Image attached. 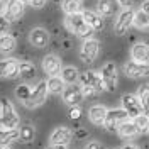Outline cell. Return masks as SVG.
I'll use <instances>...</instances> for the list:
<instances>
[{
  "instance_id": "obj_41",
  "label": "cell",
  "mask_w": 149,
  "mask_h": 149,
  "mask_svg": "<svg viewBox=\"0 0 149 149\" xmlns=\"http://www.w3.org/2000/svg\"><path fill=\"white\" fill-rule=\"evenodd\" d=\"M142 10H144V12H148V14H149V0H146V2L142 3Z\"/></svg>"
},
{
  "instance_id": "obj_8",
  "label": "cell",
  "mask_w": 149,
  "mask_h": 149,
  "mask_svg": "<svg viewBox=\"0 0 149 149\" xmlns=\"http://www.w3.org/2000/svg\"><path fill=\"white\" fill-rule=\"evenodd\" d=\"M19 63L14 58H7V59H0V78H9L14 80L19 76Z\"/></svg>"
},
{
  "instance_id": "obj_7",
  "label": "cell",
  "mask_w": 149,
  "mask_h": 149,
  "mask_svg": "<svg viewBox=\"0 0 149 149\" xmlns=\"http://www.w3.org/2000/svg\"><path fill=\"white\" fill-rule=\"evenodd\" d=\"M98 41H95V39H85L83 46H81V51H80V58H81V61L83 63H93L95 61V58L98 56Z\"/></svg>"
},
{
  "instance_id": "obj_29",
  "label": "cell",
  "mask_w": 149,
  "mask_h": 149,
  "mask_svg": "<svg viewBox=\"0 0 149 149\" xmlns=\"http://www.w3.org/2000/svg\"><path fill=\"white\" fill-rule=\"evenodd\" d=\"M63 10H65L66 15L81 12V0H65L63 2Z\"/></svg>"
},
{
  "instance_id": "obj_19",
  "label": "cell",
  "mask_w": 149,
  "mask_h": 149,
  "mask_svg": "<svg viewBox=\"0 0 149 149\" xmlns=\"http://www.w3.org/2000/svg\"><path fill=\"white\" fill-rule=\"evenodd\" d=\"M17 139H20L19 129H5V127H0V146H9L12 142H15Z\"/></svg>"
},
{
  "instance_id": "obj_11",
  "label": "cell",
  "mask_w": 149,
  "mask_h": 149,
  "mask_svg": "<svg viewBox=\"0 0 149 149\" xmlns=\"http://www.w3.org/2000/svg\"><path fill=\"white\" fill-rule=\"evenodd\" d=\"M80 80H81V85L92 86V88H95V92H102V90H105L102 76H100L98 73H95V71H85V73H81L80 74Z\"/></svg>"
},
{
  "instance_id": "obj_45",
  "label": "cell",
  "mask_w": 149,
  "mask_h": 149,
  "mask_svg": "<svg viewBox=\"0 0 149 149\" xmlns=\"http://www.w3.org/2000/svg\"><path fill=\"white\" fill-rule=\"evenodd\" d=\"M22 3H31V0H20Z\"/></svg>"
},
{
  "instance_id": "obj_3",
  "label": "cell",
  "mask_w": 149,
  "mask_h": 149,
  "mask_svg": "<svg viewBox=\"0 0 149 149\" xmlns=\"http://www.w3.org/2000/svg\"><path fill=\"white\" fill-rule=\"evenodd\" d=\"M125 119H129V115H127V112L124 110V109H112V110H107V115H105V120H103V127L107 130H113L119 127V124L122 120H125Z\"/></svg>"
},
{
  "instance_id": "obj_14",
  "label": "cell",
  "mask_w": 149,
  "mask_h": 149,
  "mask_svg": "<svg viewBox=\"0 0 149 149\" xmlns=\"http://www.w3.org/2000/svg\"><path fill=\"white\" fill-rule=\"evenodd\" d=\"M24 14V3L20 0H9L5 3V10H3V15L9 19V20H17L22 17Z\"/></svg>"
},
{
  "instance_id": "obj_30",
  "label": "cell",
  "mask_w": 149,
  "mask_h": 149,
  "mask_svg": "<svg viewBox=\"0 0 149 149\" xmlns=\"http://www.w3.org/2000/svg\"><path fill=\"white\" fill-rule=\"evenodd\" d=\"M19 132H20V141L22 142H32L34 141V136H36V130H34V127L32 125H22L20 129H19Z\"/></svg>"
},
{
  "instance_id": "obj_4",
  "label": "cell",
  "mask_w": 149,
  "mask_h": 149,
  "mask_svg": "<svg viewBox=\"0 0 149 149\" xmlns=\"http://www.w3.org/2000/svg\"><path fill=\"white\" fill-rule=\"evenodd\" d=\"M132 20H134V10L130 7H125V10H122L119 14V17L115 20V26H113V31L117 36H124L129 27L132 26Z\"/></svg>"
},
{
  "instance_id": "obj_33",
  "label": "cell",
  "mask_w": 149,
  "mask_h": 149,
  "mask_svg": "<svg viewBox=\"0 0 149 149\" xmlns=\"http://www.w3.org/2000/svg\"><path fill=\"white\" fill-rule=\"evenodd\" d=\"M68 117H70L71 120H80V117H81V109H80V105H73V107H70Z\"/></svg>"
},
{
  "instance_id": "obj_13",
  "label": "cell",
  "mask_w": 149,
  "mask_h": 149,
  "mask_svg": "<svg viewBox=\"0 0 149 149\" xmlns=\"http://www.w3.org/2000/svg\"><path fill=\"white\" fill-rule=\"evenodd\" d=\"M73 139V130L68 129V127H58V129L53 130L51 137H49V142L51 144H65L68 146Z\"/></svg>"
},
{
  "instance_id": "obj_37",
  "label": "cell",
  "mask_w": 149,
  "mask_h": 149,
  "mask_svg": "<svg viewBox=\"0 0 149 149\" xmlns=\"http://www.w3.org/2000/svg\"><path fill=\"white\" fill-rule=\"evenodd\" d=\"M85 149H103V146L100 142H97V141H93V142H88L86 144V148Z\"/></svg>"
},
{
  "instance_id": "obj_20",
  "label": "cell",
  "mask_w": 149,
  "mask_h": 149,
  "mask_svg": "<svg viewBox=\"0 0 149 149\" xmlns=\"http://www.w3.org/2000/svg\"><path fill=\"white\" fill-rule=\"evenodd\" d=\"M119 2L117 0H98V14L102 17H110L115 14Z\"/></svg>"
},
{
  "instance_id": "obj_12",
  "label": "cell",
  "mask_w": 149,
  "mask_h": 149,
  "mask_svg": "<svg viewBox=\"0 0 149 149\" xmlns=\"http://www.w3.org/2000/svg\"><path fill=\"white\" fill-rule=\"evenodd\" d=\"M42 70L49 76H56L61 73V59L54 54H47L42 58Z\"/></svg>"
},
{
  "instance_id": "obj_31",
  "label": "cell",
  "mask_w": 149,
  "mask_h": 149,
  "mask_svg": "<svg viewBox=\"0 0 149 149\" xmlns=\"http://www.w3.org/2000/svg\"><path fill=\"white\" fill-rule=\"evenodd\" d=\"M31 92H32V88H31L29 85L20 83V85H17V88H15V97L24 103V102H27V98L31 97Z\"/></svg>"
},
{
  "instance_id": "obj_28",
  "label": "cell",
  "mask_w": 149,
  "mask_h": 149,
  "mask_svg": "<svg viewBox=\"0 0 149 149\" xmlns=\"http://www.w3.org/2000/svg\"><path fill=\"white\" fill-rule=\"evenodd\" d=\"M137 98L142 103V109H144V113L149 117V85H142L139 86V92H137Z\"/></svg>"
},
{
  "instance_id": "obj_5",
  "label": "cell",
  "mask_w": 149,
  "mask_h": 149,
  "mask_svg": "<svg viewBox=\"0 0 149 149\" xmlns=\"http://www.w3.org/2000/svg\"><path fill=\"white\" fill-rule=\"evenodd\" d=\"M122 109L127 112V115L130 119H136V117H139L141 113H144L141 100L137 97H134V95H124L122 97Z\"/></svg>"
},
{
  "instance_id": "obj_38",
  "label": "cell",
  "mask_w": 149,
  "mask_h": 149,
  "mask_svg": "<svg viewBox=\"0 0 149 149\" xmlns=\"http://www.w3.org/2000/svg\"><path fill=\"white\" fill-rule=\"evenodd\" d=\"M117 2L122 7H130V3H132V0H117Z\"/></svg>"
},
{
  "instance_id": "obj_40",
  "label": "cell",
  "mask_w": 149,
  "mask_h": 149,
  "mask_svg": "<svg viewBox=\"0 0 149 149\" xmlns=\"http://www.w3.org/2000/svg\"><path fill=\"white\" fill-rule=\"evenodd\" d=\"M61 46H63V49H70V46H71V42H70L68 39H65V41H61Z\"/></svg>"
},
{
  "instance_id": "obj_6",
  "label": "cell",
  "mask_w": 149,
  "mask_h": 149,
  "mask_svg": "<svg viewBox=\"0 0 149 149\" xmlns=\"http://www.w3.org/2000/svg\"><path fill=\"white\" fill-rule=\"evenodd\" d=\"M100 76H102V80H103L105 90L115 92V86H117V66H115V63H107L102 68Z\"/></svg>"
},
{
  "instance_id": "obj_44",
  "label": "cell",
  "mask_w": 149,
  "mask_h": 149,
  "mask_svg": "<svg viewBox=\"0 0 149 149\" xmlns=\"http://www.w3.org/2000/svg\"><path fill=\"white\" fill-rule=\"evenodd\" d=\"M124 149H139V148H137V146H132V144H127Z\"/></svg>"
},
{
  "instance_id": "obj_21",
  "label": "cell",
  "mask_w": 149,
  "mask_h": 149,
  "mask_svg": "<svg viewBox=\"0 0 149 149\" xmlns=\"http://www.w3.org/2000/svg\"><path fill=\"white\" fill-rule=\"evenodd\" d=\"M81 14H83L85 22H86V24H88L90 27H93L95 31H100V29H103L102 15L95 14V12H92V10H85V12H81Z\"/></svg>"
},
{
  "instance_id": "obj_34",
  "label": "cell",
  "mask_w": 149,
  "mask_h": 149,
  "mask_svg": "<svg viewBox=\"0 0 149 149\" xmlns=\"http://www.w3.org/2000/svg\"><path fill=\"white\" fill-rule=\"evenodd\" d=\"M9 27H10V20L5 15H0V36L2 34H7Z\"/></svg>"
},
{
  "instance_id": "obj_9",
  "label": "cell",
  "mask_w": 149,
  "mask_h": 149,
  "mask_svg": "<svg viewBox=\"0 0 149 149\" xmlns=\"http://www.w3.org/2000/svg\"><path fill=\"white\" fill-rule=\"evenodd\" d=\"M124 71L130 78H142L149 76V63H137V61H129L124 66Z\"/></svg>"
},
{
  "instance_id": "obj_2",
  "label": "cell",
  "mask_w": 149,
  "mask_h": 149,
  "mask_svg": "<svg viewBox=\"0 0 149 149\" xmlns=\"http://www.w3.org/2000/svg\"><path fill=\"white\" fill-rule=\"evenodd\" d=\"M46 97H47V81H39V83L32 88L31 92V97L27 98V102H24V105L27 109H36L39 105L46 102Z\"/></svg>"
},
{
  "instance_id": "obj_35",
  "label": "cell",
  "mask_w": 149,
  "mask_h": 149,
  "mask_svg": "<svg viewBox=\"0 0 149 149\" xmlns=\"http://www.w3.org/2000/svg\"><path fill=\"white\" fill-rule=\"evenodd\" d=\"M81 92H83V97H95L98 92H95V88L88 86V85H81Z\"/></svg>"
},
{
  "instance_id": "obj_15",
  "label": "cell",
  "mask_w": 149,
  "mask_h": 149,
  "mask_svg": "<svg viewBox=\"0 0 149 149\" xmlns=\"http://www.w3.org/2000/svg\"><path fill=\"white\" fill-rule=\"evenodd\" d=\"M29 41H31V44L37 49H41V47L47 46V42H49V34H47L46 29L42 27H36L31 31V34H29Z\"/></svg>"
},
{
  "instance_id": "obj_16",
  "label": "cell",
  "mask_w": 149,
  "mask_h": 149,
  "mask_svg": "<svg viewBox=\"0 0 149 149\" xmlns=\"http://www.w3.org/2000/svg\"><path fill=\"white\" fill-rule=\"evenodd\" d=\"M130 58L132 61L137 63H149V46L146 42H137L130 49Z\"/></svg>"
},
{
  "instance_id": "obj_22",
  "label": "cell",
  "mask_w": 149,
  "mask_h": 149,
  "mask_svg": "<svg viewBox=\"0 0 149 149\" xmlns=\"http://www.w3.org/2000/svg\"><path fill=\"white\" fill-rule=\"evenodd\" d=\"M88 115H90V120L95 125H103L105 115H107V109L102 107V105H93L92 109H90V112H88Z\"/></svg>"
},
{
  "instance_id": "obj_17",
  "label": "cell",
  "mask_w": 149,
  "mask_h": 149,
  "mask_svg": "<svg viewBox=\"0 0 149 149\" xmlns=\"http://www.w3.org/2000/svg\"><path fill=\"white\" fill-rule=\"evenodd\" d=\"M119 134H120V137L124 139H132V137H136L137 134H139V129H137V125H136V122L129 120V119H125V120H122L119 124Z\"/></svg>"
},
{
  "instance_id": "obj_42",
  "label": "cell",
  "mask_w": 149,
  "mask_h": 149,
  "mask_svg": "<svg viewBox=\"0 0 149 149\" xmlns=\"http://www.w3.org/2000/svg\"><path fill=\"white\" fill-rule=\"evenodd\" d=\"M85 136H86V130H83V129H80L76 132V137H85Z\"/></svg>"
},
{
  "instance_id": "obj_46",
  "label": "cell",
  "mask_w": 149,
  "mask_h": 149,
  "mask_svg": "<svg viewBox=\"0 0 149 149\" xmlns=\"http://www.w3.org/2000/svg\"><path fill=\"white\" fill-rule=\"evenodd\" d=\"M0 149H10L9 146H0Z\"/></svg>"
},
{
  "instance_id": "obj_25",
  "label": "cell",
  "mask_w": 149,
  "mask_h": 149,
  "mask_svg": "<svg viewBox=\"0 0 149 149\" xmlns=\"http://www.w3.org/2000/svg\"><path fill=\"white\" fill-rule=\"evenodd\" d=\"M15 49V37L10 34H2L0 36V53L9 54Z\"/></svg>"
},
{
  "instance_id": "obj_10",
  "label": "cell",
  "mask_w": 149,
  "mask_h": 149,
  "mask_svg": "<svg viewBox=\"0 0 149 149\" xmlns=\"http://www.w3.org/2000/svg\"><path fill=\"white\" fill-rule=\"evenodd\" d=\"M61 95H63L65 103H68L70 107L80 105V103L83 102V92H81V88H78V86H74V85H70L68 88H65Z\"/></svg>"
},
{
  "instance_id": "obj_27",
  "label": "cell",
  "mask_w": 149,
  "mask_h": 149,
  "mask_svg": "<svg viewBox=\"0 0 149 149\" xmlns=\"http://www.w3.org/2000/svg\"><path fill=\"white\" fill-rule=\"evenodd\" d=\"M19 76L24 78V80L34 78V76H36V66L32 65V63H29V61L20 63V65H19Z\"/></svg>"
},
{
  "instance_id": "obj_23",
  "label": "cell",
  "mask_w": 149,
  "mask_h": 149,
  "mask_svg": "<svg viewBox=\"0 0 149 149\" xmlns=\"http://www.w3.org/2000/svg\"><path fill=\"white\" fill-rule=\"evenodd\" d=\"M65 81H63V78L61 76H49V80H47V92L54 93V95H59V93H63V90H65Z\"/></svg>"
},
{
  "instance_id": "obj_26",
  "label": "cell",
  "mask_w": 149,
  "mask_h": 149,
  "mask_svg": "<svg viewBox=\"0 0 149 149\" xmlns=\"http://www.w3.org/2000/svg\"><path fill=\"white\" fill-rule=\"evenodd\" d=\"M132 26H136L137 29H148L149 27V14L141 9L137 12H134V20Z\"/></svg>"
},
{
  "instance_id": "obj_1",
  "label": "cell",
  "mask_w": 149,
  "mask_h": 149,
  "mask_svg": "<svg viewBox=\"0 0 149 149\" xmlns=\"http://www.w3.org/2000/svg\"><path fill=\"white\" fill-rule=\"evenodd\" d=\"M19 115L14 105L9 98L2 97L0 98V127H5V129H17L19 125Z\"/></svg>"
},
{
  "instance_id": "obj_18",
  "label": "cell",
  "mask_w": 149,
  "mask_h": 149,
  "mask_svg": "<svg viewBox=\"0 0 149 149\" xmlns=\"http://www.w3.org/2000/svg\"><path fill=\"white\" fill-rule=\"evenodd\" d=\"M85 24H86V22H85L83 14H81V12H78V14H71V15L66 17V26H68V29H70L71 32H74V34H78V32L83 29Z\"/></svg>"
},
{
  "instance_id": "obj_24",
  "label": "cell",
  "mask_w": 149,
  "mask_h": 149,
  "mask_svg": "<svg viewBox=\"0 0 149 149\" xmlns=\"http://www.w3.org/2000/svg\"><path fill=\"white\" fill-rule=\"evenodd\" d=\"M61 78H63V81L66 85H74L80 78V73H78V70L74 66H66V68L61 70Z\"/></svg>"
},
{
  "instance_id": "obj_39",
  "label": "cell",
  "mask_w": 149,
  "mask_h": 149,
  "mask_svg": "<svg viewBox=\"0 0 149 149\" xmlns=\"http://www.w3.org/2000/svg\"><path fill=\"white\" fill-rule=\"evenodd\" d=\"M47 149H66V146L65 144H51Z\"/></svg>"
},
{
  "instance_id": "obj_43",
  "label": "cell",
  "mask_w": 149,
  "mask_h": 149,
  "mask_svg": "<svg viewBox=\"0 0 149 149\" xmlns=\"http://www.w3.org/2000/svg\"><path fill=\"white\" fill-rule=\"evenodd\" d=\"M3 10H5V3H3V2L0 0V15L3 14Z\"/></svg>"
},
{
  "instance_id": "obj_32",
  "label": "cell",
  "mask_w": 149,
  "mask_h": 149,
  "mask_svg": "<svg viewBox=\"0 0 149 149\" xmlns=\"http://www.w3.org/2000/svg\"><path fill=\"white\" fill-rule=\"evenodd\" d=\"M134 122H136L139 132H149V117L146 115V113H141L139 117H136Z\"/></svg>"
},
{
  "instance_id": "obj_36",
  "label": "cell",
  "mask_w": 149,
  "mask_h": 149,
  "mask_svg": "<svg viewBox=\"0 0 149 149\" xmlns=\"http://www.w3.org/2000/svg\"><path fill=\"white\" fill-rule=\"evenodd\" d=\"M47 0H31V5L34 7V9H42L44 5H46Z\"/></svg>"
}]
</instances>
